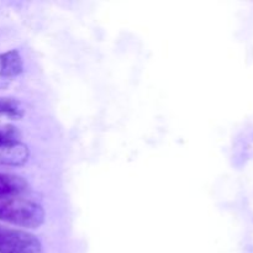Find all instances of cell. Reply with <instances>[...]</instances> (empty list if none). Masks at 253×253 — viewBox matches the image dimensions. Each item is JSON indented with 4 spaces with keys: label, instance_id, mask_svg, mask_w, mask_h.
I'll use <instances>...</instances> for the list:
<instances>
[{
    "label": "cell",
    "instance_id": "obj_1",
    "mask_svg": "<svg viewBox=\"0 0 253 253\" xmlns=\"http://www.w3.org/2000/svg\"><path fill=\"white\" fill-rule=\"evenodd\" d=\"M0 220L27 229H37L43 222L44 212L36 203L11 195L0 198Z\"/></svg>",
    "mask_w": 253,
    "mask_h": 253
},
{
    "label": "cell",
    "instance_id": "obj_3",
    "mask_svg": "<svg viewBox=\"0 0 253 253\" xmlns=\"http://www.w3.org/2000/svg\"><path fill=\"white\" fill-rule=\"evenodd\" d=\"M29 158V148L20 142L0 148V163L7 166H21Z\"/></svg>",
    "mask_w": 253,
    "mask_h": 253
},
{
    "label": "cell",
    "instance_id": "obj_7",
    "mask_svg": "<svg viewBox=\"0 0 253 253\" xmlns=\"http://www.w3.org/2000/svg\"><path fill=\"white\" fill-rule=\"evenodd\" d=\"M0 114L10 116H20L21 111L17 108V104L11 99L0 98Z\"/></svg>",
    "mask_w": 253,
    "mask_h": 253
},
{
    "label": "cell",
    "instance_id": "obj_4",
    "mask_svg": "<svg viewBox=\"0 0 253 253\" xmlns=\"http://www.w3.org/2000/svg\"><path fill=\"white\" fill-rule=\"evenodd\" d=\"M22 72V59L16 49L5 52L0 56V76L16 77Z\"/></svg>",
    "mask_w": 253,
    "mask_h": 253
},
{
    "label": "cell",
    "instance_id": "obj_6",
    "mask_svg": "<svg viewBox=\"0 0 253 253\" xmlns=\"http://www.w3.org/2000/svg\"><path fill=\"white\" fill-rule=\"evenodd\" d=\"M17 138H19V132L15 127H12V126L0 127V148L12 145L15 142H19Z\"/></svg>",
    "mask_w": 253,
    "mask_h": 253
},
{
    "label": "cell",
    "instance_id": "obj_5",
    "mask_svg": "<svg viewBox=\"0 0 253 253\" xmlns=\"http://www.w3.org/2000/svg\"><path fill=\"white\" fill-rule=\"evenodd\" d=\"M27 184L21 177L0 173V198L11 197L26 189Z\"/></svg>",
    "mask_w": 253,
    "mask_h": 253
},
{
    "label": "cell",
    "instance_id": "obj_2",
    "mask_svg": "<svg viewBox=\"0 0 253 253\" xmlns=\"http://www.w3.org/2000/svg\"><path fill=\"white\" fill-rule=\"evenodd\" d=\"M0 253H41V242L30 232L0 226Z\"/></svg>",
    "mask_w": 253,
    "mask_h": 253
}]
</instances>
